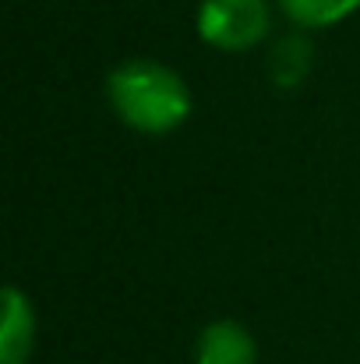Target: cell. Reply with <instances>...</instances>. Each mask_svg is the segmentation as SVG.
I'll use <instances>...</instances> for the list:
<instances>
[{
  "instance_id": "cell-1",
  "label": "cell",
  "mask_w": 360,
  "mask_h": 364,
  "mask_svg": "<svg viewBox=\"0 0 360 364\" xmlns=\"http://www.w3.org/2000/svg\"><path fill=\"white\" fill-rule=\"evenodd\" d=\"M107 100L117 121L138 134H170L195 110L191 89L180 71L156 57L120 60L107 75Z\"/></svg>"
},
{
  "instance_id": "cell-2",
  "label": "cell",
  "mask_w": 360,
  "mask_h": 364,
  "mask_svg": "<svg viewBox=\"0 0 360 364\" xmlns=\"http://www.w3.org/2000/svg\"><path fill=\"white\" fill-rule=\"evenodd\" d=\"M272 0H202L195 14L198 39L219 53H247L272 32Z\"/></svg>"
},
{
  "instance_id": "cell-3",
  "label": "cell",
  "mask_w": 360,
  "mask_h": 364,
  "mask_svg": "<svg viewBox=\"0 0 360 364\" xmlns=\"http://www.w3.org/2000/svg\"><path fill=\"white\" fill-rule=\"evenodd\" d=\"M36 350V308L11 283L4 287V318H0V364H28Z\"/></svg>"
},
{
  "instance_id": "cell-4",
  "label": "cell",
  "mask_w": 360,
  "mask_h": 364,
  "mask_svg": "<svg viewBox=\"0 0 360 364\" xmlns=\"http://www.w3.org/2000/svg\"><path fill=\"white\" fill-rule=\"evenodd\" d=\"M195 364H258V343L237 318H216L198 336Z\"/></svg>"
},
{
  "instance_id": "cell-5",
  "label": "cell",
  "mask_w": 360,
  "mask_h": 364,
  "mask_svg": "<svg viewBox=\"0 0 360 364\" xmlns=\"http://www.w3.org/2000/svg\"><path fill=\"white\" fill-rule=\"evenodd\" d=\"M276 11L300 32L332 28L360 11V0H272Z\"/></svg>"
},
{
  "instance_id": "cell-6",
  "label": "cell",
  "mask_w": 360,
  "mask_h": 364,
  "mask_svg": "<svg viewBox=\"0 0 360 364\" xmlns=\"http://www.w3.org/2000/svg\"><path fill=\"white\" fill-rule=\"evenodd\" d=\"M311 57H315V46L307 43L304 32L283 36L272 46V57H268V71H272L276 85L279 89H297L307 78V71H311Z\"/></svg>"
}]
</instances>
